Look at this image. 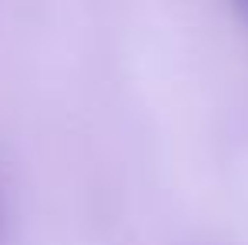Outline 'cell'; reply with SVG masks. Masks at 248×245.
I'll return each mask as SVG.
<instances>
[{
	"label": "cell",
	"mask_w": 248,
	"mask_h": 245,
	"mask_svg": "<svg viewBox=\"0 0 248 245\" xmlns=\"http://www.w3.org/2000/svg\"><path fill=\"white\" fill-rule=\"evenodd\" d=\"M238 7H242V14H245V20H248V0H238Z\"/></svg>",
	"instance_id": "1"
}]
</instances>
